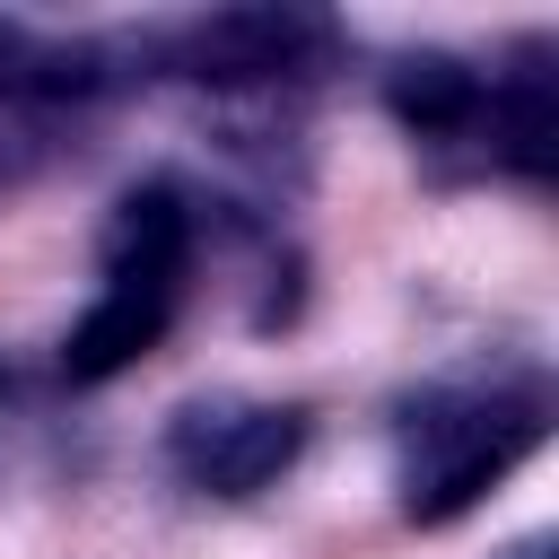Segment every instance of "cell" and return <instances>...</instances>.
I'll return each instance as SVG.
<instances>
[{
	"instance_id": "obj_7",
	"label": "cell",
	"mask_w": 559,
	"mask_h": 559,
	"mask_svg": "<svg viewBox=\"0 0 559 559\" xmlns=\"http://www.w3.org/2000/svg\"><path fill=\"white\" fill-rule=\"evenodd\" d=\"M480 157H489V166H507L515 183H550V166H559V96H550L542 52H524L515 70H489Z\"/></svg>"
},
{
	"instance_id": "obj_8",
	"label": "cell",
	"mask_w": 559,
	"mask_h": 559,
	"mask_svg": "<svg viewBox=\"0 0 559 559\" xmlns=\"http://www.w3.org/2000/svg\"><path fill=\"white\" fill-rule=\"evenodd\" d=\"M542 550H550V542H542V533H533V542H515V550H507V559H542Z\"/></svg>"
},
{
	"instance_id": "obj_5",
	"label": "cell",
	"mask_w": 559,
	"mask_h": 559,
	"mask_svg": "<svg viewBox=\"0 0 559 559\" xmlns=\"http://www.w3.org/2000/svg\"><path fill=\"white\" fill-rule=\"evenodd\" d=\"M384 114L419 140V148H454L472 140L480 148V114H489V70L463 61V52H402L384 70Z\"/></svg>"
},
{
	"instance_id": "obj_2",
	"label": "cell",
	"mask_w": 559,
	"mask_h": 559,
	"mask_svg": "<svg viewBox=\"0 0 559 559\" xmlns=\"http://www.w3.org/2000/svg\"><path fill=\"white\" fill-rule=\"evenodd\" d=\"M550 437V384L542 376H489V384H428L402 411V524L437 533L472 515L524 454Z\"/></svg>"
},
{
	"instance_id": "obj_4",
	"label": "cell",
	"mask_w": 559,
	"mask_h": 559,
	"mask_svg": "<svg viewBox=\"0 0 559 559\" xmlns=\"http://www.w3.org/2000/svg\"><path fill=\"white\" fill-rule=\"evenodd\" d=\"M306 454V411L297 402H245V393H201L166 419V472L201 498H262L288 480Z\"/></svg>"
},
{
	"instance_id": "obj_6",
	"label": "cell",
	"mask_w": 559,
	"mask_h": 559,
	"mask_svg": "<svg viewBox=\"0 0 559 559\" xmlns=\"http://www.w3.org/2000/svg\"><path fill=\"white\" fill-rule=\"evenodd\" d=\"M122 44H96V35H44L26 17H0V105H79V96H105L122 70Z\"/></svg>"
},
{
	"instance_id": "obj_1",
	"label": "cell",
	"mask_w": 559,
	"mask_h": 559,
	"mask_svg": "<svg viewBox=\"0 0 559 559\" xmlns=\"http://www.w3.org/2000/svg\"><path fill=\"white\" fill-rule=\"evenodd\" d=\"M192 253H201V210L175 175H140L114 210H105V236H96V297L87 314L70 323L61 341V376L70 384H114L131 376L166 332H175V306H183V280H192Z\"/></svg>"
},
{
	"instance_id": "obj_3",
	"label": "cell",
	"mask_w": 559,
	"mask_h": 559,
	"mask_svg": "<svg viewBox=\"0 0 559 559\" xmlns=\"http://www.w3.org/2000/svg\"><path fill=\"white\" fill-rule=\"evenodd\" d=\"M122 52L166 70V79L236 96V87H297V79H314L341 52V26L314 17V9H210V17H183V26H157L140 44H122Z\"/></svg>"
}]
</instances>
